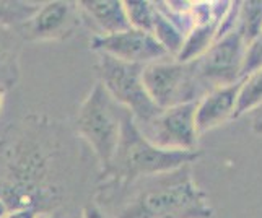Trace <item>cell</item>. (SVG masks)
<instances>
[{
	"mask_svg": "<svg viewBox=\"0 0 262 218\" xmlns=\"http://www.w3.org/2000/svg\"><path fill=\"white\" fill-rule=\"evenodd\" d=\"M122 190L127 194L116 218H213L192 165L142 178Z\"/></svg>",
	"mask_w": 262,
	"mask_h": 218,
	"instance_id": "obj_1",
	"label": "cell"
},
{
	"mask_svg": "<svg viewBox=\"0 0 262 218\" xmlns=\"http://www.w3.org/2000/svg\"><path fill=\"white\" fill-rule=\"evenodd\" d=\"M199 157H201L199 150L179 151L155 147L142 135L132 114L125 111L119 143L110 168L101 172V178H104V186H113L114 189L122 190L142 178L173 171L184 165H192Z\"/></svg>",
	"mask_w": 262,
	"mask_h": 218,
	"instance_id": "obj_2",
	"label": "cell"
},
{
	"mask_svg": "<svg viewBox=\"0 0 262 218\" xmlns=\"http://www.w3.org/2000/svg\"><path fill=\"white\" fill-rule=\"evenodd\" d=\"M127 109L117 104L104 86L96 81L77 114V132L86 140L99 163L101 172L111 165L121 139L122 119Z\"/></svg>",
	"mask_w": 262,
	"mask_h": 218,
	"instance_id": "obj_3",
	"label": "cell"
},
{
	"mask_svg": "<svg viewBox=\"0 0 262 218\" xmlns=\"http://www.w3.org/2000/svg\"><path fill=\"white\" fill-rule=\"evenodd\" d=\"M143 67L98 54L99 83L114 101L132 114L137 125L153 119L161 109L151 101L143 85Z\"/></svg>",
	"mask_w": 262,
	"mask_h": 218,
	"instance_id": "obj_4",
	"label": "cell"
},
{
	"mask_svg": "<svg viewBox=\"0 0 262 218\" xmlns=\"http://www.w3.org/2000/svg\"><path fill=\"white\" fill-rule=\"evenodd\" d=\"M143 85L151 101L160 109L195 103L207 95L199 80L194 62L168 59L143 67Z\"/></svg>",
	"mask_w": 262,
	"mask_h": 218,
	"instance_id": "obj_5",
	"label": "cell"
},
{
	"mask_svg": "<svg viewBox=\"0 0 262 218\" xmlns=\"http://www.w3.org/2000/svg\"><path fill=\"white\" fill-rule=\"evenodd\" d=\"M246 44L234 28L220 36L202 57L194 60L195 74L205 92L241 81V67Z\"/></svg>",
	"mask_w": 262,
	"mask_h": 218,
	"instance_id": "obj_6",
	"label": "cell"
},
{
	"mask_svg": "<svg viewBox=\"0 0 262 218\" xmlns=\"http://www.w3.org/2000/svg\"><path fill=\"white\" fill-rule=\"evenodd\" d=\"M195 103H186L161 111L145 124L137 125L150 143L163 150L197 151L199 132L195 125Z\"/></svg>",
	"mask_w": 262,
	"mask_h": 218,
	"instance_id": "obj_7",
	"label": "cell"
},
{
	"mask_svg": "<svg viewBox=\"0 0 262 218\" xmlns=\"http://www.w3.org/2000/svg\"><path fill=\"white\" fill-rule=\"evenodd\" d=\"M90 48L96 54H106L117 60L139 66L173 59L151 33L135 28L110 36L96 34L90 41Z\"/></svg>",
	"mask_w": 262,
	"mask_h": 218,
	"instance_id": "obj_8",
	"label": "cell"
},
{
	"mask_svg": "<svg viewBox=\"0 0 262 218\" xmlns=\"http://www.w3.org/2000/svg\"><path fill=\"white\" fill-rule=\"evenodd\" d=\"M78 4L54 0L41 4L33 18L16 30L23 41H62L70 38L78 26Z\"/></svg>",
	"mask_w": 262,
	"mask_h": 218,
	"instance_id": "obj_9",
	"label": "cell"
},
{
	"mask_svg": "<svg viewBox=\"0 0 262 218\" xmlns=\"http://www.w3.org/2000/svg\"><path fill=\"white\" fill-rule=\"evenodd\" d=\"M241 81L215 88L199 99L195 107V125L199 135L216 129L230 119H234Z\"/></svg>",
	"mask_w": 262,
	"mask_h": 218,
	"instance_id": "obj_10",
	"label": "cell"
},
{
	"mask_svg": "<svg viewBox=\"0 0 262 218\" xmlns=\"http://www.w3.org/2000/svg\"><path fill=\"white\" fill-rule=\"evenodd\" d=\"M78 7L98 25L103 36L122 33L130 28L121 0H83L78 2Z\"/></svg>",
	"mask_w": 262,
	"mask_h": 218,
	"instance_id": "obj_11",
	"label": "cell"
},
{
	"mask_svg": "<svg viewBox=\"0 0 262 218\" xmlns=\"http://www.w3.org/2000/svg\"><path fill=\"white\" fill-rule=\"evenodd\" d=\"M222 20L223 18L194 25L191 31L186 34L183 48L174 59L178 62H194L199 57H202L212 48V44L219 39V28Z\"/></svg>",
	"mask_w": 262,
	"mask_h": 218,
	"instance_id": "obj_12",
	"label": "cell"
},
{
	"mask_svg": "<svg viewBox=\"0 0 262 218\" xmlns=\"http://www.w3.org/2000/svg\"><path fill=\"white\" fill-rule=\"evenodd\" d=\"M23 39L15 30L0 26V85L12 86L18 78Z\"/></svg>",
	"mask_w": 262,
	"mask_h": 218,
	"instance_id": "obj_13",
	"label": "cell"
},
{
	"mask_svg": "<svg viewBox=\"0 0 262 218\" xmlns=\"http://www.w3.org/2000/svg\"><path fill=\"white\" fill-rule=\"evenodd\" d=\"M153 8H155V15H153L151 34L155 36L157 41L166 49L169 56L174 59L179 54L181 48H183L186 33L181 30L173 20H169V18L155 5V2H153Z\"/></svg>",
	"mask_w": 262,
	"mask_h": 218,
	"instance_id": "obj_14",
	"label": "cell"
},
{
	"mask_svg": "<svg viewBox=\"0 0 262 218\" xmlns=\"http://www.w3.org/2000/svg\"><path fill=\"white\" fill-rule=\"evenodd\" d=\"M41 2H26V0H0V26L18 30L28 23L33 15L39 10Z\"/></svg>",
	"mask_w": 262,
	"mask_h": 218,
	"instance_id": "obj_15",
	"label": "cell"
},
{
	"mask_svg": "<svg viewBox=\"0 0 262 218\" xmlns=\"http://www.w3.org/2000/svg\"><path fill=\"white\" fill-rule=\"evenodd\" d=\"M236 30L245 44H249L262 33V0L239 2Z\"/></svg>",
	"mask_w": 262,
	"mask_h": 218,
	"instance_id": "obj_16",
	"label": "cell"
},
{
	"mask_svg": "<svg viewBox=\"0 0 262 218\" xmlns=\"http://www.w3.org/2000/svg\"><path fill=\"white\" fill-rule=\"evenodd\" d=\"M259 106H262V69L243 78L234 117L249 114Z\"/></svg>",
	"mask_w": 262,
	"mask_h": 218,
	"instance_id": "obj_17",
	"label": "cell"
},
{
	"mask_svg": "<svg viewBox=\"0 0 262 218\" xmlns=\"http://www.w3.org/2000/svg\"><path fill=\"white\" fill-rule=\"evenodd\" d=\"M124 8H125V13H127L130 28L151 33L153 15H155L153 2H145V0H127V2H124Z\"/></svg>",
	"mask_w": 262,
	"mask_h": 218,
	"instance_id": "obj_18",
	"label": "cell"
},
{
	"mask_svg": "<svg viewBox=\"0 0 262 218\" xmlns=\"http://www.w3.org/2000/svg\"><path fill=\"white\" fill-rule=\"evenodd\" d=\"M259 69H262V33L249 44H246L245 57H243V67H241V78H246L248 75L254 74Z\"/></svg>",
	"mask_w": 262,
	"mask_h": 218,
	"instance_id": "obj_19",
	"label": "cell"
},
{
	"mask_svg": "<svg viewBox=\"0 0 262 218\" xmlns=\"http://www.w3.org/2000/svg\"><path fill=\"white\" fill-rule=\"evenodd\" d=\"M4 218H39L34 207H16L8 210Z\"/></svg>",
	"mask_w": 262,
	"mask_h": 218,
	"instance_id": "obj_20",
	"label": "cell"
},
{
	"mask_svg": "<svg viewBox=\"0 0 262 218\" xmlns=\"http://www.w3.org/2000/svg\"><path fill=\"white\" fill-rule=\"evenodd\" d=\"M83 218H107L106 213L99 208L95 202H88L83 207V212H82Z\"/></svg>",
	"mask_w": 262,
	"mask_h": 218,
	"instance_id": "obj_21",
	"label": "cell"
},
{
	"mask_svg": "<svg viewBox=\"0 0 262 218\" xmlns=\"http://www.w3.org/2000/svg\"><path fill=\"white\" fill-rule=\"evenodd\" d=\"M7 212H8V205L5 204L4 199H0V218H4Z\"/></svg>",
	"mask_w": 262,
	"mask_h": 218,
	"instance_id": "obj_22",
	"label": "cell"
},
{
	"mask_svg": "<svg viewBox=\"0 0 262 218\" xmlns=\"http://www.w3.org/2000/svg\"><path fill=\"white\" fill-rule=\"evenodd\" d=\"M4 95H5V86L0 85V113H2V107H4Z\"/></svg>",
	"mask_w": 262,
	"mask_h": 218,
	"instance_id": "obj_23",
	"label": "cell"
},
{
	"mask_svg": "<svg viewBox=\"0 0 262 218\" xmlns=\"http://www.w3.org/2000/svg\"><path fill=\"white\" fill-rule=\"evenodd\" d=\"M44 218H67V216L59 215V213H52V215H48V216H44Z\"/></svg>",
	"mask_w": 262,
	"mask_h": 218,
	"instance_id": "obj_24",
	"label": "cell"
}]
</instances>
